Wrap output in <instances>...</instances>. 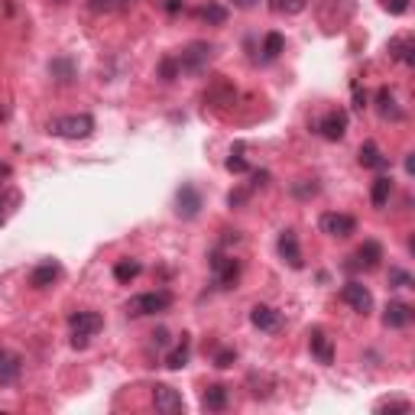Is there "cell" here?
Listing matches in <instances>:
<instances>
[{
    "instance_id": "6da1fadb",
    "label": "cell",
    "mask_w": 415,
    "mask_h": 415,
    "mask_svg": "<svg viewBox=\"0 0 415 415\" xmlns=\"http://www.w3.org/2000/svg\"><path fill=\"white\" fill-rule=\"evenodd\" d=\"M49 133L62 136V140H88L95 133V117L91 114H65L49 124Z\"/></svg>"
},
{
    "instance_id": "7a4b0ae2",
    "label": "cell",
    "mask_w": 415,
    "mask_h": 415,
    "mask_svg": "<svg viewBox=\"0 0 415 415\" xmlns=\"http://www.w3.org/2000/svg\"><path fill=\"white\" fill-rule=\"evenodd\" d=\"M215 59V46L211 42H192L182 49V56H176L179 72L182 75H201Z\"/></svg>"
},
{
    "instance_id": "3957f363",
    "label": "cell",
    "mask_w": 415,
    "mask_h": 415,
    "mask_svg": "<svg viewBox=\"0 0 415 415\" xmlns=\"http://www.w3.org/2000/svg\"><path fill=\"white\" fill-rule=\"evenodd\" d=\"M104 325V318L97 311H75L72 318H68V327H72V344L75 347H85L91 335H97Z\"/></svg>"
},
{
    "instance_id": "277c9868",
    "label": "cell",
    "mask_w": 415,
    "mask_h": 415,
    "mask_svg": "<svg viewBox=\"0 0 415 415\" xmlns=\"http://www.w3.org/2000/svg\"><path fill=\"white\" fill-rule=\"evenodd\" d=\"M172 305V296L169 292H143V296H133L127 302V311L136 315V318H143V315H160Z\"/></svg>"
},
{
    "instance_id": "5b68a950",
    "label": "cell",
    "mask_w": 415,
    "mask_h": 415,
    "mask_svg": "<svg viewBox=\"0 0 415 415\" xmlns=\"http://www.w3.org/2000/svg\"><path fill=\"white\" fill-rule=\"evenodd\" d=\"M152 406H156V412H162V415H182L185 412L182 392L172 390V386H166V383L152 386Z\"/></svg>"
},
{
    "instance_id": "8992f818",
    "label": "cell",
    "mask_w": 415,
    "mask_h": 415,
    "mask_svg": "<svg viewBox=\"0 0 415 415\" xmlns=\"http://www.w3.org/2000/svg\"><path fill=\"white\" fill-rule=\"evenodd\" d=\"M211 272H215V282L217 289H234L240 279V263L234 256H224V253H215L211 256Z\"/></svg>"
},
{
    "instance_id": "52a82bcc",
    "label": "cell",
    "mask_w": 415,
    "mask_h": 415,
    "mask_svg": "<svg viewBox=\"0 0 415 415\" xmlns=\"http://www.w3.org/2000/svg\"><path fill=\"white\" fill-rule=\"evenodd\" d=\"M318 224L327 237H337V240L351 237V234L357 231V221H354L351 215H341V211H327V215H321Z\"/></svg>"
},
{
    "instance_id": "ba28073f",
    "label": "cell",
    "mask_w": 415,
    "mask_h": 415,
    "mask_svg": "<svg viewBox=\"0 0 415 415\" xmlns=\"http://www.w3.org/2000/svg\"><path fill=\"white\" fill-rule=\"evenodd\" d=\"M201 211V195L195 185H182L176 192V215L182 217V221H192V217H198Z\"/></svg>"
},
{
    "instance_id": "9c48e42d",
    "label": "cell",
    "mask_w": 415,
    "mask_h": 415,
    "mask_svg": "<svg viewBox=\"0 0 415 415\" xmlns=\"http://www.w3.org/2000/svg\"><path fill=\"white\" fill-rule=\"evenodd\" d=\"M341 299L351 305L354 311H360V315H367V311L373 308V296H370V289L360 286V282H347V286L341 289Z\"/></svg>"
},
{
    "instance_id": "30bf717a",
    "label": "cell",
    "mask_w": 415,
    "mask_h": 415,
    "mask_svg": "<svg viewBox=\"0 0 415 415\" xmlns=\"http://www.w3.org/2000/svg\"><path fill=\"white\" fill-rule=\"evenodd\" d=\"M318 133L325 136V140H344V133H347V114L344 111H327L325 117H321L318 124Z\"/></svg>"
},
{
    "instance_id": "8fae6325",
    "label": "cell",
    "mask_w": 415,
    "mask_h": 415,
    "mask_svg": "<svg viewBox=\"0 0 415 415\" xmlns=\"http://www.w3.org/2000/svg\"><path fill=\"white\" fill-rule=\"evenodd\" d=\"M276 247H279V256L286 260L289 266H292V270H302V266H305L302 250H299V237H296L292 231H282V234H279V243H276Z\"/></svg>"
},
{
    "instance_id": "7c38bea8",
    "label": "cell",
    "mask_w": 415,
    "mask_h": 415,
    "mask_svg": "<svg viewBox=\"0 0 415 415\" xmlns=\"http://www.w3.org/2000/svg\"><path fill=\"white\" fill-rule=\"evenodd\" d=\"M250 321H253L260 331H270V335H276L282 327V315L276 308H270V305H256V308L250 311Z\"/></svg>"
},
{
    "instance_id": "4fadbf2b",
    "label": "cell",
    "mask_w": 415,
    "mask_h": 415,
    "mask_svg": "<svg viewBox=\"0 0 415 415\" xmlns=\"http://www.w3.org/2000/svg\"><path fill=\"white\" fill-rule=\"evenodd\" d=\"M308 347L321 363H335V344H331V337H327L321 327H315V331L308 335Z\"/></svg>"
},
{
    "instance_id": "5bb4252c",
    "label": "cell",
    "mask_w": 415,
    "mask_h": 415,
    "mask_svg": "<svg viewBox=\"0 0 415 415\" xmlns=\"http://www.w3.org/2000/svg\"><path fill=\"white\" fill-rule=\"evenodd\" d=\"M59 276H62V266L49 260V263H40L36 270L30 272V286H32V289H46V286H52Z\"/></svg>"
},
{
    "instance_id": "9a60e30c",
    "label": "cell",
    "mask_w": 415,
    "mask_h": 415,
    "mask_svg": "<svg viewBox=\"0 0 415 415\" xmlns=\"http://www.w3.org/2000/svg\"><path fill=\"white\" fill-rule=\"evenodd\" d=\"M357 263H351V266H360V270H376L380 266V260H383V247L376 243V240H367L363 247L357 250V256H354Z\"/></svg>"
},
{
    "instance_id": "2e32d148",
    "label": "cell",
    "mask_w": 415,
    "mask_h": 415,
    "mask_svg": "<svg viewBox=\"0 0 415 415\" xmlns=\"http://www.w3.org/2000/svg\"><path fill=\"white\" fill-rule=\"evenodd\" d=\"M412 321V305L406 302H390L383 311V325L386 327H406Z\"/></svg>"
},
{
    "instance_id": "e0dca14e",
    "label": "cell",
    "mask_w": 415,
    "mask_h": 415,
    "mask_svg": "<svg viewBox=\"0 0 415 415\" xmlns=\"http://www.w3.org/2000/svg\"><path fill=\"white\" fill-rule=\"evenodd\" d=\"M390 56L396 59V62H402V65H415V42H412V36H396V40H390Z\"/></svg>"
},
{
    "instance_id": "ac0fdd59",
    "label": "cell",
    "mask_w": 415,
    "mask_h": 415,
    "mask_svg": "<svg viewBox=\"0 0 415 415\" xmlns=\"http://www.w3.org/2000/svg\"><path fill=\"white\" fill-rule=\"evenodd\" d=\"M201 406H205L207 412H224V409H227V386H221V383L207 386L205 396H201Z\"/></svg>"
},
{
    "instance_id": "d6986e66",
    "label": "cell",
    "mask_w": 415,
    "mask_h": 415,
    "mask_svg": "<svg viewBox=\"0 0 415 415\" xmlns=\"http://www.w3.org/2000/svg\"><path fill=\"white\" fill-rule=\"evenodd\" d=\"M20 370H23V360L16 357V354H7V351H4V357H0V386L16 383Z\"/></svg>"
},
{
    "instance_id": "ffe728a7",
    "label": "cell",
    "mask_w": 415,
    "mask_h": 415,
    "mask_svg": "<svg viewBox=\"0 0 415 415\" xmlns=\"http://www.w3.org/2000/svg\"><path fill=\"white\" fill-rule=\"evenodd\" d=\"M360 166L363 169H386L390 166V160L380 152V146L376 143H363L360 146Z\"/></svg>"
},
{
    "instance_id": "44dd1931",
    "label": "cell",
    "mask_w": 415,
    "mask_h": 415,
    "mask_svg": "<svg viewBox=\"0 0 415 415\" xmlns=\"http://www.w3.org/2000/svg\"><path fill=\"white\" fill-rule=\"evenodd\" d=\"M390 195H392V179L390 176H380L373 182V192H370V198H373L376 207H386V205H390Z\"/></svg>"
},
{
    "instance_id": "7402d4cb",
    "label": "cell",
    "mask_w": 415,
    "mask_h": 415,
    "mask_svg": "<svg viewBox=\"0 0 415 415\" xmlns=\"http://www.w3.org/2000/svg\"><path fill=\"white\" fill-rule=\"evenodd\" d=\"M376 104H380V114H383V117H392V120L402 117V111L396 107V97H392L390 88H380V91H376Z\"/></svg>"
},
{
    "instance_id": "603a6c76",
    "label": "cell",
    "mask_w": 415,
    "mask_h": 415,
    "mask_svg": "<svg viewBox=\"0 0 415 415\" xmlns=\"http://www.w3.org/2000/svg\"><path fill=\"white\" fill-rule=\"evenodd\" d=\"M166 367L169 370H182L188 367V335H182V341L176 344V351L166 357Z\"/></svg>"
},
{
    "instance_id": "cb8c5ba5",
    "label": "cell",
    "mask_w": 415,
    "mask_h": 415,
    "mask_svg": "<svg viewBox=\"0 0 415 415\" xmlns=\"http://www.w3.org/2000/svg\"><path fill=\"white\" fill-rule=\"evenodd\" d=\"M16 205H20V192L16 188H0V224L13 215Z\"/></svg>"
},
{
    "instance_id": "d4e9b609",
    "label": "cell",
    "mask_w": 415,
    "mask_h": 415,
    "mask_svg": "<svg viewBox=\"0 0 415 415\" xmlns=\"http://www.w3.org/2000/svg\"><path fill=\"white\" fill-rule=\"evenodd\" d=\"M282 49H286V40H282L279 32H266V40H263V59H266V62L279 59Z\"/></svg>"
},
{
    "instance_id": "484cf974",
    "label": "cell",
    "mask_w": 415,
    "mask_h": 415,
    "mask_svg": "<svg viewBox=\"0 0 415 415\" xmlns=\"http://www.w3.org/2000/svg\"><path fill=\"white\" fill-rule=\"evenodd\" d=\"M49 72H52V78L62 81V85H68V81L75 78V65L68 62V59H56V62L49 65Z\"/></svg>"
},
{
    "instance_id": "4316f807",
    "label": "cell",
    "mask_w": 415,
    "mask_h": 415,
    "mask_svg": "<svg viewBox=\"0 0 415 415\" xmlns=\"http://www.w3.org/2000/svg\"><path fill=\"white\" fill-rule=\"evenodd\" d=\"M140 276V263L136 260H120L117 266H114V279L117 282H130V279H136Z\"/></svg>"
},
{
    "instance_id": "83f0119b",
    "label": "cell",
    "mask_w": 415,
    "mask_h": 415,
    "mask_svg": "<svg viewBox=\"0 0 415 415\" xmlns=\"http://www.w3.org/2000/svg\"><path fill=\"white\" fill-rule=\"evenodd\" d=\"M272 13H299V10H305V0H270Z\"/></svg>"
},
{
    "instance_id": "f1b7e54d",
    "label": "cell",
    "mask_w": 415,
    "mask_h": 415,
    "mask_svg": "<svg viewBox=\"0 0 415 415\" xmlns=\"http://www.w3.org/2000/svg\"><path fill=\"white\" fill-rule=\"evenodd\" d=\"M201 16H205L207 23H215V26H221L224 20H227V10L221 7V4H207V7H201Z\"/></svg>"
},
{
    "instance_id": "f546056e",
    "label": "cell",
    "mask_w": 415,
    "mask_h": 415,
    "mask_svg": "<svg viewBox=\"0 0 415 415\" xmlns=\"http://www.w3.org/2000/svg\"><path fill=\"white\" fill-rule=\"evenodd\" d=\"M160 78H162V81H176V78H182V72H179V62H176V59H162V65H160Z\"/></svg>"
},
{
    "instance_id": "4dcf8cb0",
    "label": "cell",
    "mask_w": 415,
    "mask_h": 415,
    "mask_svg": "<svg viewBox=\"0 0 415 415\" xmlns=\"http://www.w3.org/2000/svg\"><path fill=\"white\" fill-rule=\"evenodd\" d=\"M390 286L392 289H409L412 286V276H409L406 270H396V266H392L390 270Z\"/></svg>"
},
{
    "instance_id": "1f68e13d",
    "label": "cell",
    "mask_w": 415,
    "mask_h": 415,
    "mask_svg": "<svg viewBox=\"0 0 415 415\" xmlns=\"http://www.w3.org/2000/svg\"><path fill=\"white\" fill-rule=\"evenodd\" d=\"M234 363H237V351H217V357H215L217 370H227V367H234Z\"/></svg>"
},
{
    "instance_id": "d6a6232c",
    "label": "cell",
    "mask_w": 415,
    "mask_h": 415,
    "mask_svg": "<svg viewBox=\"0 0 415 415\" xmlns=\"http://www.w3.org/2000/svg\"><path fill=\"white\" fill-rule=\"evenodd\" d=\"M227 172H237V176H243V172H250V162L243 160V156H231V160H227Z\"/></svg>"
},
{
    "instance_id": "836d02e7",
    "label": "cell",
    "mask_w": 415,
    "mask_h": 415,
    "mask_svg": "<svg viewBox=\"0 0 415 415\" xmlns=\"http://www.w3.org/2000/svg\"><path fill=\"white\" fill-rule=\"evenodd\" d=\"M130 0H91V7L95 10H120V7H127Z\"/></svg>"
},
{
    "instance_id": "e575fe53",
    "label": "cell",
    "mask_w": 415,
    "mask_h": 415,
    "mask_svg": "<svg viewBox=\"0 0 415 415\" xmlns=\"http://www.w3.org/2000/svg\"><path fill=\"white\" fill-rule=\"evenodd\" d=\"M383 409H390V412H409V402L406 399H396V402H380V406H376V412H383Z\"/></svg>"
},
{
    "instance_id": "d590c367",
    "label": "cell",
    "mask_w": 415,
    "mask_h": 415,
    "mask_svg": "<svg viewBox=\"0 0 415 415\" xmlns=\"http://www.w3.org/2000/svg\"><path fill=\"white\" fill-rule=\"evenodd\" d=\"M383 7L390 10L392 16H399V13H406L409 10V0H383Z\"/></svg>"
},
{
    "instance_id": "8d00e7d4",
    "label": "cell",
    "mask_w": 415,
    "mask_h": 415,
    "mask_svg": "<svg viewBox=\"0 0 415 415\" xmlns=\"http://www.w3.org/2000/svg\"><path fill=\"white\" fill-rule=\"evenodd\" d=\"M292 192L299 195V198H311V195H318V185H292Z\"/></svg>"
},
{
    "instance_id": "74e56055",
    "label": "cell",
    "mask_w": 415,
    "mask_h": 415,
    "mask_svg": "<svg viewBox=\"0 0 415 415\" xmlns=\"http://www.w3.org/2000/svg\"><path fill=\"white\" fill-rule=\"evenodd\" d=\"M247 188H240V192H231V198H227V205L231 207H237V205H243V201H247Z\"/></svg>"
},
{
    "instance_id": "f35d334b",
    "label": "cell",
    "mask_w": 415,
    "mask_h": 415,
    "mask_svg": "<svg viewBox=\"0 0 415 415\" xmlns=\"http://www.w3.org/2000/svg\"><path fill=\"white\" fill-rule=\"evenodd\" d=\"M152 344H156V347H166V344H169V331H166V327H160V331L152 335Z\"/></svg>"
},
{
    "instance_id": "ab89813d",
    "label": "cell",
    "mask_w": 415,
    "mask_h": 415,
    "mask_svg": "<svg viewBox=\"0 0 415 415\" xmlns=\"http://www.w3.org/2000/svg\"><path fill=\"white\" fill-rule=\"evenodd\" d=\"M234 7H240V10H253V7H256V0H234Z\"/></svg>"
},
{
    "instance_id": "60d3db41",
    "label": "cell",
    "mask_w": 415,
    "mask_h": 415,
    "mask_svg": "<svg viewBox=\"0 0 415 415\" xmlns=\"http://www.w3.org/2000/svg\"><path fill=\"white\" fill-rule=\"evenodd\" d=\"M354 107H360V111H363V107H367V95H363V91H357V95H354Z\"/></svg>"
},
{
    "instance_id": "b9f144b4",
    "label": "cell",
    "mask_w": 415,
    "mask_h": 415,
    "mask_svg": "<svg viewBox=\"0 0 415 415\" xmlns=\"http://www.w3.org/2000/svg\"><path fill=\"white\" fill-rule=\"evenodd\" d=\"M179 4H182V0H169V4H166V10H169V13H176V10H179Z\"/></svg>"
}]
</instances>
